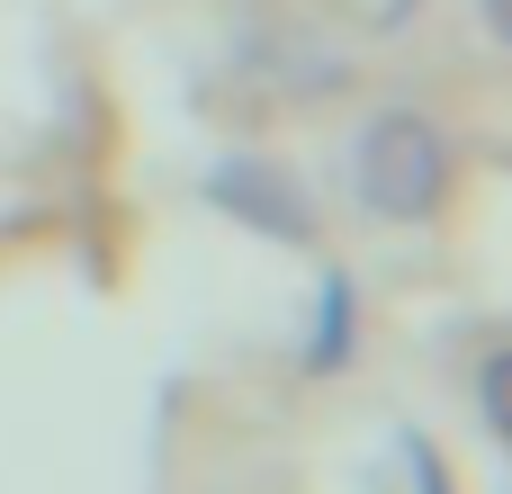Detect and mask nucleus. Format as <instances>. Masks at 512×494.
Listing matches in <instances>:
<instances>
[{
  "mask_svg": "<svg viewBox=\"0 0 512 494\" xmlns=\"http://www.w3.org/2000/svg\"><path fill=\"white\" fill-rule=\"evenodd\" d=\"M477 414H486V432H504L512 405H504V351H486V369H477Z\"/></svg>",
  "mask_w": 512,
  "mask_h": 494,
  "instance_id": "20e7f679",
  "label": "nucleus"
},
{
  "mask_svg": "<svg viewBox=\"0 0 512 494\" xmlns=\"http://www.w3.org/2000/svg\"><path fill=\"white\" fill-rule=\"evenodd\" d=\"M342 351H351V288H342V279H324V324H315L306 369H342Z\"/></svg>",
  "mask_w": 512,
  "mask_h": 494,
  "instance_id": "7ed1b4c3",
  "label": "nucleus"
},
{
  "mask_svg": "<svg viewBox=\"0 0 512 494\" xmlns=\"http://www.w3.org/2000/svg\"><path fill=\"white\" fill-rule=\"evenodd\" d=\"M207 198H216L225 216H243L252 234L315 243V207H306V189H297L279 162H216V171H207Z\"/></svg>",
  "mask_w": 512,
  "mask_h": 494,
  "instance_id": "f03ea898",
  "label": "nucleus"
},
{
  "mask_svg": "<svg viewBox=\"0 0 512 494\" xmlns=\"http://www.w3.org/2000/svg\"><path fill=\"white\" fill-rule=\"evenodd\" d=\"M351 180H360V207L369 216L423 225L450 198V144H441V126L423 108H387V117H369V135L351 153Z\"/></svg>",
  "mask_w": 512,
  "mask_h": 494,
  "instance_id": "f257e3e1",
  "label": "nucleus"
},
{
  "mask_svg": "<svg viewBox=\"0 0 512 494\" xmlns=\"http://www.w3.org/2000/svg\"><path fill=\"white\" fill-rule=\"evenodd\" d=\"M405 459H414V477H423V494H450V486H441V459H432L423 441H405Z\"/></svg>",
  "mask_w": 512,
  "mask_h": 494,
  "instance_id": "39448f33",
  "label": "nucleus"
}]
</instances>
